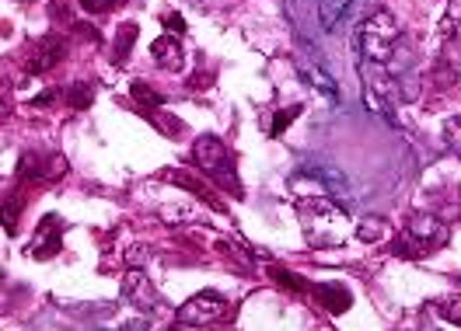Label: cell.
I'll return each instance as SVG.
<instances>
[{
	"instance_id": "obj_11",
	"label": "cell",
	"mask_w": 461,
	"mask_h": 331,
	"mask_svg": "<svg viewBox=\"0 0 461 331\" xmlns=\"http://www.w3.org/2000/svg\"><path fill=\"white\" fill-rule=\"evenodd\" d=\"M150 56L161 70H172V74H178L185 67V49H182L178 35H158L154 46H150Z\"/></svg>"
},
{
	"instance_id": "obj_10",
	"label": "cell",
	"mask_w": 461,
	"mask_h": 331,
	"mask_svg": "<svg viewBox=\"0 0 461 331\" xmlns=\"http://www.w3.org/2000/svg\"><path fill=\"white\" fill-rule=\"evenodd\" d=\"M315 49H308V53H297V70H301V77L315 87L321 98H329V102H339V87H336V77L321 67L315 59Z\"/></svg>"
},
{
	"instance_id": "obj_3",
	"label": "cell",
	"mask_w": 461,
	"mask_h": 331,
	"mask_svg": "<svg viewBox=\"0 0 461 331\" xmlns=\"http://www.w3.org/2000/svg\"><path fill=\"white\" fill-rule=\"evenodd\" d=\"M193 161L200 167V174L206 182H213L217 189H224L230 195H241V182H238V171H234V157L224 147V139L213 137V133H203L193 143Z\"/></svg>"
},
{
	"instance_id": "obj_4",
	"label": "cell",
	"mask_w": 461,
	"mask_h": 331,
	"mask_svg": "<svg viewBox=\"0 0 461 331\" xmlns=\"http://www.w3.org/2000/svg\"><path fill=\"white\" fill-rule=\"evenodd\" d=\"M357 70H360V81H364V102H367V109L395 122V109H399V98H402L399 74L392 67L371 63V59H357Z\"/></svg>"
},
{
	"instance_id": "obj_20",
	"label": "cell",
	"mask_w": 461,
	"mask_h": 331,
	"mask_svg": "<svg viewBox=\"0 0 461 331\" xmlns=\"http://www.w3.org/2000/svg\"><path fill=\"white\" fill-rule=\"evenodd\" d=\"M384 234V220H377V217H367V220L357 227V237L360 241H377Z\"/></svg>"
},
{
	"instance_id": "obj_17",
	"label": "cell",
	"mask_w": 461,
	"mask_h": 331,
	"mask_svg": "<svg viewBox=\"0 0 461 331\" xmlns=\"http://www.w3.org/2000/svg\"><path fill=\"white\" fill-rule=\"evenodd\" d=\"M301 112H304V105H301V102L276 112V115H273V122H266V126H269V137H284V130H287V126L297 119V115H301Z\"/></svg>"
},
{
	"instance_id": "obj_13",
	"label": "cell",
	"mask_w": 461,
	"mask_h": 331,
	"mask_svg": "<svg viewBox=\"0 0 461 331\" xmlns=\"http://www.w3.org/2000/svg\"><path fill=\"white\" fill-rule=\"evenodd\" d=\"M353 7H357V0H321L318 4V22L325 31H336L353 14Z\"/></svg>"
},
{
	"instance_id": "obj_6",
	"label": "cell",
	"mask_w": 461,
	"mask_h": 331,
	"mask_svg": "<svg viewBox=\"0 0 461 331\" xmlns=\"http://www.w3.org/2000/svg\"><path fill=\"white\" fill-rule=\"evenodd\" d=\"M63 56H67V42L59 35H46V39H35L25 49L22 63H25V70H29L32 77H42V74H50L57 67Z\"/></svg>"
},
{
	"instance_id": "obj_16",
	"label": "cell",
	"mask_w": 461,
	"mask_h": 331,
	"mask_svg": "<svg viewBox=\"0 0 461 331\" xmlns=\"http://www.w3.org/2000/svg\"><path fill=\"white\" fill-rule=\"evenodd\" d=\"M433 310H437L444 321H451V325L461 328V293H447V297L433 300Z\"/></svg>"
},
{
	"instance_id": "obj_14",
	"label": "cell",
	"mask_w": 461,
	"mask_h": 331,
	"mask_svg": "<svg viewBox=\"0 0 461 331\" xmlns=\"http://www.w3.org/2000/svg\"><path fill=\"white\" fill-rule=\"evenodd\" d=\"M137 35H140L137 22H122V25H119V31H115V49H113L115 67H122V63H126V56L133 53V46H137Z\"/></svg>"
},
{
	"instance_id": "obj_21",
	"label": "cell",
	"mask_w": 461,
	"mask_h": 331,
	"mask_svg": "<svg viewBox=\"0 0 461 331\" xmlns=\"http://www.w3.org/2000/svg\"><path fill=\"white\" fill-rule=\"evenodd\" d=\"M444 139H447V147L461 157V115H455V119L444 122Z\"/></svg>"
},
{
	"instance_id": "obj_7",
	"label": "cell",
	"mask_w": 461,
	"mask_h": 331,
	"mask_svg": "<svg viewBox=\"0 0 461 331\" xmlns=\"http://www.w3.org/2000/svg\"><path fill=\"white\" fill-rule=\"evenodd\" d=\"M63 171H67V161H63L59 154L29 150V154H22V161H18V178H22V182H57Z\"/></svg>"
},
{
	"instance_id": "obj_18",
	"label": "cell",
	"mask_w": 461,
	"mask_h": 331,
	"mask_svg": "<svg viewBox=\"0 0 461 331\" xmlns=\"http://www.w3.org/2000/svg\"><path fill=\"white\" fill-rule=\"evenodd\" d=\"M147 119H150L165 137H178V133H182V122H178L175 115H168V112H147Z\"/></svg>"
},
{
	"instance_id": "obj_25",
	"label": "cell",
	"mask_w": 461,
	"mask_h": 331,
	"mask_svg": "<svg viewBox=\"0 0 461 331\" xmlns=\"http://www.w3.org/2000/svg\"><path fill=\"white\" fill-rule=\"evenodd\" d=\"M18 213H22V206H18ZM18 230V217H14V195H7V234H14Z\"/></svg>"
},
{
	"instance_id": "obj_23",
	"label": "cell",
	"mask_w": 461,
	"mask_h": 331,
	"mask_svg": "<svg viewBox=\"0 0 461 331\" xmlns=\"http://www.w3.org/2000/svg\"><path fill=\"white\" fill-rule=\"evenodd\" d=\"M126 262L137 265V269H144L147 262H150V255H147V248H126Z\"/></svg>"
},
{
	"instance_id": "obj_26",
	"label": "cell",
	"mask_w": 461,
	"mask_h": 331,
	"mask_svg": "<svg viewBox=\"0 0 461 331\" xmlns=\"http://www.w3.org/2000/svg\"><path fill=\"white\" fill-rule=\"evenodd\" d=\"M22 4H29V0H22Z\"/></svg>"
},
{
	"instance_id": "obj_8",
	"label": "cell",
	"mask_w": 461,
	"mask_h": 331,
	"mask_svg": "<svg viewBox=\"0 0 461 331\" xmlns=\"http://www.w3.org/2000/svg\"><path fill=\"white\" fill-rule=\"evenodd\" d=\"M122 297L130 300V304L137 307V310H144V314H154L158 307H161V293H158V286L147 279L144 269H130L126 279H122Z\"/></svg>"
},
{
	"instance_id": "obj_2",
	"label": "cell",
	"mask_w": 461,
	"mask_h": 331,
	"mask_svg": "<svg viewBox=\"0 0 461 331\" xmlns=\"http://www.w3.org/2000/svg\"><path fill=\"white\" fill-rule=\"evenodd\" d=\"M447 237H451L447 223L430 217V213H416V217H409L402 223L399 237H395V255L409 258V262H420V258L433 255L437 248H444Z\"/></svg>"
},
{
	"instance_id": "obj_9",
	"label": "cell",
	"mask_w": 461,
	"mask_h": 331,
	"mask_svg": "<svg viewBox=\"0 0 461 331\" xmlns=\"http://www.w3.org/2000/svg\"><path fill=\"white\" fill-rule=\"evenodd\" d=\"M59 248H63V220H59L57 213H50L35 227V234H32L29 241V255L42 262V258H53Z\"/></svg>"
},
{
	"instance_id": "obj_1",
	"label": "cell",
	"mask_w": 461,
	"mask_h": 331,
	"mask_svg": "<svg viewBox=\"0 0 461 331\" xmlns=\"http://www.w3.org/2000/svg\"><path fill=\"white\" fill-rule=\"evenodd\" d=\"M402 28L392 18V11H375L371 18H364L353 39H349V49L357 53V59H371L381 67H392L399 74V56H402Z\"/></svg>"
},
{
	"instance_id": "obj_24",
	"label": "cell",
	"mask_w": 461,
	"mask_h": 331,
	"mask_svg": "<svg viewBox=\"0 0 461 331\" xmlns=\"http://www.w3.org/2000/svg\"><path fill=\"white\" fill-rule=\"evenodd\" d=\"M165 25L172 28V35H185V22H182V14H175V11L165 14Z\"/></svg>"
},
{
	"instance_id": "obj_19",
	"label": "cell",
	"mask_w": 461,
	"mask_h": 331,
	"mask_svg": "<svg viewBox=\"0 0 461 331\" xmlns=\"http://www.w3.org/2000/svg\"><path fill=\"white\" fill-rule=\"evenodd\" d=\"M67 105H70V109H87V105H91V84H74V87H67Z\"/></svg>"
},
{
	"instance_id": "obj_5",
	"label": "cell",
	"mask_w": 461,
	"mask_h": 331,
	"mask_svg": "<svg viewBox=\"0 0 461 331\" xmlns=\"http://www.w3.org/2000/svg\"><path fill=\"white\" fill-rule=\"evenodd\" d=\"M234 318V307L228 297L213 293V290H203L193 300L178 307L175 314V328H213V325H228Z\"/></svg>"
},
{
	"instance_id": "obj_22",
	"label": "cell",
	"mask_w": 461,
	"mask_h": 331,
	"mask_svg": "<svg viewBox=\"0 0 461 331\" xmlns=\"http://www.w3.org/2000/svg\"><path fill=\"white\" fill-rule=\"evenodd\" d=\"M81 4V11H87V14H105V11H113L119 0H77Z\"/></svg>"
},
{
	"instance_id": "obj_12",
	"label": "cell",
	"mask_w": 461,
	"mask_h": 331,
	"mask_svg": "<svg viewBox=\"0 0 461 331\" xmlns=\"http://www.w3.org/2000/svg\"><path fill=\"white\" fill-rule=\"evenodd\" d=\"M308 293H312L318 304H321V310H329V314H343L346 307L353 304L349 290L339 286V282H312Z\"/></svg>"
},
{
	"instance_id": "obj_15",
	"label": "cell",
	"mask_w": 461,
	"mask_h": 331,
	"mask_svg": "<svg viewBox=\"0 0 461 331\" xmlns=\"http://www.w3.org/2000/svg\"><path fill=\"white\" fill-rule=\"evenodd\" d=\"M130 98L140 105V112H158L161 105H165V94H158V91H150L147 87V81H133L130 84Z\"/></svg>"
}]
</instances>
